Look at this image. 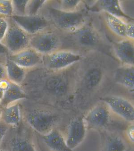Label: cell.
<instances>
[{"instance_id": "cell-28", "label": "cell", "mask_w": 134, "mask_h": 151, "mask_svg": "<svg viewBox=\"0 0 134 151\" xmlns=\"http://www.w3.org/2000/svg\"><path fill=\"white\" fill-rule=\"evenodd\" d=\"M9 23L6 17L0 18V42L2 41L8 30Z\"/></svg>"}, {"instance_id": "cell-10", "label": "cell", "mask_w": 134, "mask_h": 151, "mask_svg": "<svg viewBox=\"0 0 134 151\" xmlns=\"http://www.w3.org/2000/svg\"><path fill=\"white\" fill-rule=\"evenodd\" d=\"M7 58L27 69L35 67L43 62V55L29 47L17 53L10 54Z\"/></svg>"}, {"instance_id": "cell-33", "label": "cell", "mask_w": 134, "mask_h": 151, "mask_svg": "<svg viewBox=\"0 0 134 151\" xmlns=\"http://www.w3.org/2000/svg\"><path fill=\"white\" fill-rule=\"evenodd\" d=\"M7 79L6 71L5 64L0 62V81Z\"/></svg>"}, {"instance_id": "cell-20", "label": "cell", "mask_w": 134, "mask_h": 151, "mask_svg": "<svg viewBox=\"0 0 134 151\" xmlns=\"http://www.w3.org/2000/svg\"><path fill=\"white\" fill-rule=\"evenodd\" d=\"M48 89L58 95L65 93L68 89V83L66 79L61 76L52 77L47 83Z\"/></svg>"}, {"instance_id": "cell-9", "label": "cell", "mask_w": 134, "mask_h": 151, "mask_svg": "<svg viewBox=\"0 0 134 151\" xmlns=\"http://www.w3.org/2000/svg\"><path fill=\"white\" fill-rule=\"evenodd\" d=\"M111 119L109 109L103 105L92 108L84 118L87 128L101 129L106 127Z\"/></svg>"}, {"instance_id": "cell-25", "label": "cell", "mask_w": 134, "mask_h": 151, "mask_svg": "<svg viewBox=\"0 0 134 151\" xmlns=\"http://www.w3.org/2000/svg\"><path fill=\"white\" fill-rule=\"evenodd\" d=\"M46 2V1H29L26 11L27 15H36L38 11Z\"/></svg>"}, {"instance_id": "cell-22", "label": "cell", "mask_w": 134, "mask_h": 151, "mask_svg": "<svg viewBox=\"0 0 134 151\" xmlns=\"http://www.w3.org/2000/svg\"><path fill=\"white\" fill-rule=\"evenodd\" d=\"M127 145L118 135H112L107 138L102 151H126Z\"/></svg>"}, {"instance_id": "cell-4", "label": "cell", "mask_w": 134, "mask_h": 151, "mask_svg": "<svg viewBox=\"0 0 134 151\" xmlns=\"http://www.w3.org/2000/svg\"><path fill=\"white\" fill-rule=\"evenodd\" d=\"M81 59V55L78 54L61 50L43 55V62L48 69L56 71L68 67Z\"/></svg>"}, {"instance_id": "cell-19", "label": "cell", "mask_w": 134, "mask_h": 151, "mask_svg": "<svg viewBox=\"0 0 134 151\" xmlns=\"http://www.w3.org/2000/svg\"><path fill=\"white\" fill-rule=\"evenodd\" d=\"M100 6L105 12L118 18L130 19V17L123 12L118 1L103 0L100 1Z\"/></svg>"}, {"instance_id": "cell-14", "label": "cell", "mask_w": 134, "mask_h": 151, "mask_svg": "<svg viewBox=\"0 0 134 151\" xmlns=\"http://www.w3.org/2000/svg\"><path fill=\"white\" fill-rule=\"evenodd\" d=\"M1 120L9 127H16L19 124L21 113L19 104L16 102L2 108Z\"/></svg>"}, {"instance_id": "cell-13", "label": "cell", "mask_w": 134, "mask_h": 151, "mask_svg": "<svg viewBox=\"0 0 134 151\" xmlns=\"http://www.w3.org/2000/svg\"><path fill=\"white\" fill-rule=\"evenodd\" d=\"M26 98V93L20 86L9 81L8 86L5 90L3 98L1 101V108H5Z\"/></svg>"}, {"instance_id": "cell-31", "label": "cell", "mask_w": 134, "mask_h": 151, "mask_svg": "<svg viewBox=\"0 0 134 151\" xmlns=\"http://www.w3.org/2000/svg\"><path fill=\"white\" fill-rule=\"evenodd\" d=\"M9 81L7 79L0 81V101L1 100L4 95L5 90L8 86Z\"/></svg>"}, {"instance_id": "cell-24", "label": "cell", "mask_w": 134, "mask_h": 151, "mask_svg": "<svg viewBox=\"0 0 134 151\" xmlns=\"http://www.w3.org/2000/svg\"><path fill=\"white\" fill-rule=\"evenodd\" d=\"M13 15L18 16H24L26 15L27 6L29 1L27 0H14L12 1Z\"/></svg>"}, {"instance_id": "cell-27", "label": "cell", "mask_w": 134, "mask_h": 151, "mask_svg": "<svg viewBox=\"0 0 134 151\" xmlns=\"http://www.w3.org/2000/svg\"><path fill=\"white\" fill-rule=\"evenodd\" d=\"M81 1L75 0H65L61 2L62 8L61 10L67 12H73V10L76 8L80 5Z\"/></svg>"}, {"instance_id": "cell-38", "label": "cell", "mask_w": 134, "mask_h": 151, "mask_svg": "<svg viewBox=\"0 0 134 151\" xmlns=\"http://www.w3.org/2000/svg\"><path fill=\"white\" fill-rule=\"evenodd\" d=\"M1 17H4L3 16H1V15H0V18H1Z\"/></svg>"}, {"instance_id": "cell-5", "label": "cell", "mask_w": 134, "mask_h": 151, "mask_svg": "<svg viewBox=\"0 0 134 151\" xmlns=\"http://www.w3.org/2000/svg\"><path fill=\"white\" fill-rule=\"evenodd\" d=\"M49 12L55 25L64 30L78 29L84 22L83 15L78 12H67L55 8L50 9Z\"/></svg>"}, {"instance_id": "cell-17", "label": "cell", "mask_w": 134, "mask_h": 151, "mask_svg": "<svg viewBox=\"0 0 134 151\" xmlns=\"http://www.w3.org/2000/svg\"><path fill=\"white\" fill-rule=\"evenodd\" d=\"M117 82L129 89H134V70L133 67L129 66L121 68L115 74Z\"/></svg>"}, {"instance_id": "cell-6", "label": "cell", "mask_w": 134, "mask_h": 151, "mask_svg": "<svg viewBox=\"0 0 134 151\" xmlns=\"http://www.w3.org/2000/svg\"><path fill=\"white\" fill-rule=\"evenodd\" d=\"M11 20L29 35L32 36L44 32L49 26L48 21L39 15L18 16L13 15Z\"/></svg>"}, {"instance_id": "cell-26", "label": "cell", "mask_w": 134, "mask_h": 151, "mask_svg": "<svg viewBox=\"0 0 134 151\" xmlns=\"http://www.w3.org/2000/svg\"><path fill=\"white\" fill-rule=\"evenodd\" d=\"M0 15L4 17H10L13 15L12 1L0 0Z\"/></svg>"}, {"instance_id": "cell-15", "label": "cell", "mask_w": 134, "mask_h": 151, "mask_svg": "<svg viewBox=\"0 0 134 151\" xmlns=\"http://www.w3.org/2000/svg\"><path fill=\"white\" fill-rule=\"evenodd\" d=\"M7 79L12 83L20 86L26 75V69L19 66L7 58L5 61Z\"/></svg>"}, {"instance_id": "cell-8", "label": "cell", "mask_w": 134, "mask_h": 151, "mask_svg": "<svg viewBox=\"0 0 134 151\" xmlns=\"http://www.w3.org/2000/svg\"><path fill=\"white\" fill-rule=\"evenodd\" d=\"M86 129L84 118L78 117L72 119L68 124L65 139L68 146L74 150L81 145L85 139Z\"/></svg>"}, {"instance_id": "cell-3", "label": "cell", "mask_w": 134, "mask_h": 151, "mask_svg": "<svg viewBox=\"0 0 134 151\" xmlns=\"http://www.w3.org/2000/svg\"><path fill=\"white\" fill-rule=\"evenodd\" d=\"M60 43V38L56 34L44 31L31 36L29 47L44 55L57 51Z\"/></svg>"}, {"instance_id": "cell-37", "label": "cell", "mask_w": 134, "mask_h": 151, "mask_svg": "<svg viewBox=\"0 0 134 151\" xmlns=\"http://www.w3.org/2000/svg\"><path fill=\"white\" fill-rule=\"evenodd\" d=\"M0 108H1V101H0Z\"/></svg>"}, {"instance_id": "cell-36", "label": "cell", "mask_w": 134, "mask_h": 151, "mask_svg": "<svg viewBox=\"0 0 134 151\" xmlns=\"http://www.w3.org/2000/svg\"><path fill=\"white\" fill-rule=\"evenodd\" d=\"M0 151H8L7 150H3V149H0Z\"/></svg>"}, {"instance_id": "cell-32", "label": "cell", "mask_w": 134, "mask_h": 151, "mask_svg": "<svg viewBox=\"0 0 134 151\" xmlns=\"http://www.w3.org/2000/svg\"><path fill=\"white\" fill-rule=\"evenodd\" d=\"M10 54V53L5 45L1 42H0V57H4L7 58Z\"/></svg>"}, {"instance_id": "cell-2", "label": "cell", "mask_w": 134, "mask_h": 151, "mask_svg": "<svg viewBox=\"0 0 134 151\" xmlns=\"http://www.w3.org/2000/svg\"><path fill=\"white\" fill-rule=\"evenodd\" d=\"M1 42L10 54L17 53L29 47L31 36L25 32L13 21Z\"/></svg>"}, {"instance_id": "cell-16", "label": "cell", "mask_w": 134, "mask_h": 151, "mask_svg": "<svg viewBox=\"0 0 134 151\" xmlns=\"http://www.w3.org/2000/svg\"><path fill=\"white\" fill-rule=\"evenodd\" d=\"M8 151H36L33 143L25 137L16 135L10 139Z\"/></svg>"}, {"instance_id": "cell-11", "label": "cell", "mask_w": 134, "mask_h": 151, "mask_svg": "<svg viewBox=\"0 0 134 151\" xmlns=\"http://www.w3.org/2000/svg\"><path fill=\"white\" fill-rule=\"evenodd\" d=\"M43 139L47 147L51 151H75L68 146L61 133L55 128L43 135Z\"/></svg>"}, {"instance_id": "cell-7", "label": "cell", "mask_w": 134, "mask_h": 151, "mask_svg": "<svg viewBox=\"0 0 134 151\" xmlns=\"http://www.w3.org/2000/svg\"><path fill=\"white\" fill-rule=\"evenodd\" d=\"M103 100L108 109L116 115L128 122H134V106L129 101L117 96H108Z\"/></svg>"}, {"instance_id": "cell-34", "label": "cell", "mask_w": 134, "mask_h": 151, "mask_svg": "<svg viewBox=\"0 0 134 151\" xmlns=\"http://www.w3.org/2000/svg\"><path fill=\"white\" fill-rule=\"evenodd\" d=\"M128 137L131 142H134V126L130 127L127 132Z\"/></svg>"}, {"instance_id": "cell-29", "label": "cell", "mask_w": 134, "mask_h": 151, "mask_svg": "<svg viewBox=\"0 0 134 151\" xmlns=\"http://www.w3.org/2000/svg\"><path fill=\"white\" fill-rule=\"evenodd\" d=\"M9 127L6 124L1 120V119H0V146L1 145V143L7 133Z\"/></svg>"}, {"instance_id": "cell-23", "label": "cell", "mask_w": 134, "mask_h": 151, "mask_svg": "<svg viewBox=\"0 0 134 151\" xmlns=\"http://www.w3.org/2000/svg\"><path fill=\"white\" fill-rule=\"evenodd\" d=\"M102 79V73L97 68H93L89 71L85 75L84 82L88 89L96 87L100 84Z\"/></svg>"}, {"instance_id": "cell-1", "label": "cell", "mask_w": 134, "mask_h": 151, "mask_svg": "<svg viewBox=\"0 0 134 151\" xmlns=\"http://www.w3.org/2000/svg\"><path fill=\"white\" fill-rule=\"evenodd\" d=\"M25 119L33 130L44 135L54 128L58 122V117L51 112L35 109L27 113Z\"/></svg>"}, {"instance_id": "cell-30", "label": "cell", "mask_w": 134, "mask_h": 151, "mask_svg": "<svg viewBox=\"0 0 134 151\" xmlns=\"http://www.w3.org/2000/svg\"><path fill=\"white\" fill-rule=\"evenodd\" d=\"M125 37H127L130 39H134V24L132 23H126Z\"/></svg>"}, {"instance_id": "cell-35", "label": "cell", "mask_w": 134, "mask_h": 151, "mask_svg": "<svg viewBox=\"0 0 134 151\" xmlns=\"http://www.w3.org/2000/svg\"><path fill=\"white\" fill-rule=\"evenodd\" d=\"M2 113V108H0V119H1V115Z\"/></svg>"}, {"instance_id": "cell-12", "label": "cell", "mask_w": 134, "mask_h": 151, "mask_svg": "<svg viewBox=\"0 0 134 151\" xmlns=\"http://www.w3.org/2000/svg\"><path fill=\"white\" fill-rule=\"evenodd\" d=\"M114 50L116 56L122 63L129 66L134 64V44L130 40H123L116 43Z\"/></svg>"}, {"instance_id": "cell-21", "label": "cell", "mask_w": 134, "mask_h": 151, "mask_svg": "<svg viewBox=\"0 0 134 151\" xmlns=\"http://www.w3.org/2000/svg\"><path fill=\"white\" fill-rule=\"evenodd\" d=\"M78 42L85 47H91L96 45L98 42L96 34L89 29H84L76 34Z\"/></svg>"}, {"instance_id": "cell-18", "label": "cell", "mask_w": 134, "mask_h": 151, "mask_svg": "<svg viewBox=\"0 0 134 151\" xmlns=\"http://www.w3.org/2000/svg\"><path fill=\"white\" fill-rule=\"evenodd\" d=\"M105 19L108 27L113 32L120 37H125L126 23L120 18L106 12L105 13Z\"/></svg>"}]
</instances>
